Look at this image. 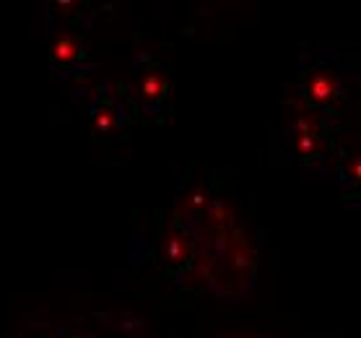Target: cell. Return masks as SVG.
<instances>
[{"mask_svg": "<svg viewBox=\"0 0 361 338\" xmlns=\"http://www.w3.org/2000/svg\"><path fill=\"white\" fill-rule=\"evenodd\" d=\"M299 89L307 107L333 112L343 97V71L336 55L328 50L304 52L299 63Z\"/></svg>", "mask_w": 361, "mask_h": 338, "instance_id": "1", "label": "cell"}, {"mask_svg": "<svg viewBox=\"0 0 361 338\" xmlns=\"http://www.w3.org/2000/svg\"><path fill=\"white\" fill-rule=\"evenodd\" d=\"M291 149L307 164H317L328 154L325 120H322V115L317 109L307 107L304 102H302V109L291 117Z\"/></svg>", "mask_w": 361, "mask_h": 338, "instance_id": "2", "label": "cell"}, {"mask_svg": "<svg viewBox=\"0 0 361 338\" xmlns=\"http://www.w3.org/2000/svg\"><path fill=\"white\" fill-rule=\"evenodd\" d=\"M135 94L148 112H159L169 97V76L157 58H140L135 73Z\"/></svg>", "mask_w": 361, "mask_h": 338, "instance_id": "3", "label": "cell"}, {"mask_svg": "<svg viewBox=\"0 0 361 338\" xmlns=\"http://www.w3.org/2000/svg\"><path fill=\"white\" fill-rule=\"evenodd\" d=\"M83 58V42L71 32H63L55 37L52 47H49V66L52 71L60 73H71Z\"/></svg>", "mask_w": 361, "mask_h": 338, "instance_id": "4", "label": "cell"}, {"mask_svg": "<svg viewBox=\"0 0 361 338\" xmlns=\"http://www.w3.org/2000/svg\"><path fill=\"white\" fill-rule=\"evenodd\" d=\"M91 123H94V133L99 135H112V133L123 125V107L115 97H102L94 102L91 107Z\"/></svg>", "mask_w": 361, "mask_h": 338, "instance_id": "5", "label": "cell"}]
</instances>
